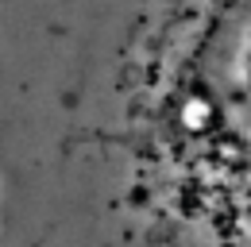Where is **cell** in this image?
<instances>
[{
  "label": "cell",
  "instance_id": "6da1fadb",
  "mask_svg": "<svg viewBox=\"0 0 251 247\" xmlns=\"http://www.w3.org/2000/svg\"><path fill=\"white\" fill-rule=\"evenodd\" d=\"M0 247H251V0H0Z\"/></svg>",
  "mask_w": 251,
  "mask_h": 247
}]
</instances>
